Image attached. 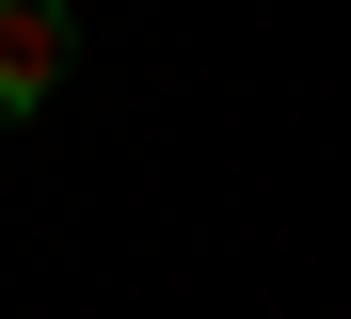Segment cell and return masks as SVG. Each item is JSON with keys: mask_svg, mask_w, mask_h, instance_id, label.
Returning a JSON list of instances; mask_svg holds the SVG:
<instances>
[{"mask_svg": "<svg viewBox=\"0 0 351 319\" xmlns=\"http://www.w3.org/2000/svg\"><path fill=\"white\" fill-rule=\"evenodd\" d=\"M64 80H80V16L64 0H0V128H32Z\"/></svg>", "mask_w": 351, "mask_h": 319, "instance_id": "obj_1", "label": "cell"}]
</instances>
